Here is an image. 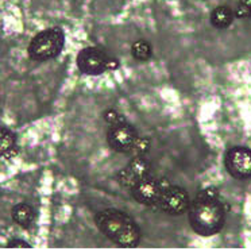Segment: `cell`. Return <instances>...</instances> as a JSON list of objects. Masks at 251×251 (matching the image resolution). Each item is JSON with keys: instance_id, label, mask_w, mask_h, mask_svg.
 I'll use <instances>...</instances> for the list:
<instances>
[{"instance_id": "cell-7", "label": "cell", "mask_w": 251, "mask_h": 251, "mask_svg": "<svg viewBox=\"0 0 251 251\" xmlns=\"http://www.w3.org/2000/svg\"><path fill=\"white\" fill-rule=\"evenodd\" d=\"M137 138L138 132L135 127L130 125L128 122H125L122 125L111 126V128L107 132V143L116 153H130Z\"/></svg>"}, {"instance_id": "cell-14", "label": "cell", "mask_w": 251, "mask_h": 251, "mask_svg": "<svg viewBox=\"0 0 251 251\" xmlns=\"http://www.w3.org/2000/svg\"><path fill=\"white\" fill-rule=\"evenodd\" d=\"M149 149H150V141L148 138L138 137L128 154H131L132 157H143L149 151Z\"/></svg>"}, {"instance_id": "cell-8", "label": "cell", "mask_w": 251, "mask_h": 251, "mask_svg": "<svg viewBox=\"0 0 251 251\" xmlns=\"http://www.w3.org/2000/svg\"><path fill=\"white\" fill-rule=\"evenodd\" d=\"M151 165L150 161L145 157H132V159L126 165L123 169H120L116 175V181L123 188L131 189L132 186L139 181L150 176Z\"/></svg>"}, {"instance_id": "cell-5", "label": "cell", "mask_w": 251, "mask_h": 251, "mask_svg": "<svg viewBox=\"0 0 251 251\" xmlns=\"http://www.w3.org/2000/svg\"><path fill=\"white\" fill-rule=\"evenodd\" d=\"M157 205L161 211H164L165 213H168L170 216H178V215H182L189 209V205H191L189 195L181 186H164Z\"/></svg>"}, {"instance_id": "cell-12", "label": "cell", "mask_w": 251, "mask_h": 251, "mask_svg": "<svg viewBox=\"0 0 251 251\" xmlns=\"http://www.w3.org/2000/svg\"><path fill=\"white\" fill-rule=\"evenodd\" d=\"M17 135L8 128H0V158H11L19 151L15 149Z\"/></svg>"}, {"instance_id": "cell-17", "label": "cell", "mask_w": 251, "mask_h": 251, "mask_svg": "<svg viewBox=\"0 0 251 251\" xmlns=\"http://www.w3.org/2000/svg\"><path fill=\"white\" fill-rule=\"evenodd\" d=\"M7 247L8 249H31V245H28L27 242H25V240L17 239V238H14L11 239L8 243H7Z\"/></svg>"}, {"instance_id": "cell-16", "label": "cell", "mask_w": 251, "mask_h": 251, "mask_svg": "<svg viewBox=\"0 0 251 251\" xmlns=\"http://www.w3.org/2000/svg\"><path fill=\"white\" fill-rule=\"evenodd\" d=\"M236 15L240 18L251 19V0H239L238 1Z\"/></svg>"}, {"instance_id": "cell-9", "label": "cell", "mask_w": 251, "mask_h": 251, "mask_svg": "<svg viewBox=\"0 0 251 251\" xmlns=\"http://www.w3.org/2000/svg\"><path fill=\"white\" fill-rule=\"evenodd\" d=\"M162 189H164V185L158 180L148 176L146 178H143L142 181H139L138 184L132 186L130 191L135 201L146 207H151V205L158 204Z\"/></svg>"}, {"instance_id": "cell-4", "label": "cell", "mask_w": 251, "mask_h": 251, "mask_svg": "<svg viewBox=\"0 0 251 251\" xmlns=\"http://www.w3.org/2000/svg\"><path fill=\"white\" fill-rule=\"evenodd\" d=\"M77 68L82 75L99 76L109 69L118 68V62L98 48H85L77 54Z\"/></svg>"}, {"instance_id": "cell-15", "label": "cell", "mask_w": 251, "mask_h": 251, "mask_svg": "<svg viewBox=\"0 0 251 251\" xmlns=\"http://www.w3.org/2000/svg\"><path fill=\"white\" fill-rule=\"evenodd\" d=\"M103 119H104V122H105V123L109 126L122 125V123L127 122L125 116L120 114L119 111H116L115 108L105 109V111L103 112Z\"/></svg>"}, {"instance_id": "cell-10", "label": "cell", "mask_w": 251, "mask_h": 251, "mask_svg": "<svg viewBox=\"0 0 251 251\" xmlns=\"http://www.w3.org/2000/svg\"><path fill=\"white\" fill-rule=\"evenodd\" d=\"M11 218L14 223H17L23 228H28L35 219V211L27 202H18L17 205H14L12 208Z\"/></svg>"}, {"instance_id": "cell-11", "label": "cell", "mask_w": 251, "mask_h": 251, "mask_svg": "<svg viewBox=\"0 0 251 251\" xmlns=\"http://www.w3.org/2000/svg\"><path fill=\"white\" fill-rule=\"evenodd\" d=\"M234 11L228 6H218L211 12V25L216 28H227L234 22Z\"/></svg>"}, {"instance_id": "cell-6", "label": "cell", "mask_w": 251, "mask_h": 251, "mask_svg": "<svg viewBox=\"0 0 251 251\" xmlns=\"http://www.w3.org/2000/svg\"><path fill=\"white\" fill-rule=\"evenodd\" d=\"M226 169L234 178L246 180L251 177V150L243 146H235L227 150L224 157Z\"/></svg>"}, {"instance_id": "cell-13", "label": "cell", "mask_w": 251, "mask_h": 251, "mask_svg": "<svg viewBox=\"0 0 251 251\" xmlns=\"http://www.w3.org/2000/svg\"><path fill=\"white\" fill-rule=\"evenodd\" d=\"M131 54L138 61H149L153 55V48L146 39H138L131 45Z\"/></svg>"}, {"instance_id": "cell-2", "label": "cell", "mask_w": 251, "mask_h": 251, "mask_svg": "<svg viewBox=\"0 0 251 251\" xmlns=\"http://www.w3.org/2000/svg\"><path fill=\"white\" fill-rule=\"evenodd\" d=\"M95 222L100 232L116 245L132 249L141 242V229L137 222L123 211L107 208L96 213Z\"/></svg>"}, {"instance_id": "cell-1", "label": "cell", "mask_w": 251, "mask_h": 251, "mask_svg": "<svg viewBox=\"0 0 251 251\" xmlns=\"http://www.w3.org/2000/svg\"><path fill=\"white\" fill-rule=\"evenodd\" d=\"M188 211L192 229L200 236L218 234L226 223V209L219 199L216 188L199 192Z\"/></svg>"}, {"instance_id": "cell-3", "label": "cell", "mask_w": 251, "mask_h": 251, "mask_svg": "<svg viewBox=\"0 0 251 251\" xmlns=\"http://www.w3.org/2000/svg\"><path fill=\"white\" fill-rule=\"evenodd\" d=\"M65 46V33L60 27L42 30L34 37L27 48L28 57L37 62L53 60L61 54Z\"/></svg>"}]
</instances>
